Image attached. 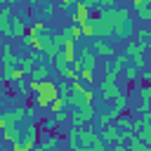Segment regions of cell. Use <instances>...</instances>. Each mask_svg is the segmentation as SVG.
<instances>
[{"label":"cell","instance_id":"obj_1","mask_svg":"<svg viewBox=\"0 0 151 151\" xmlns=\"http://www.w3.org/2000/svg\"><path fill=\"white\" fill-rule=\"evenodd\" d=\"M97 14L101 19H106L113 28V35L118 38H125L127 31H130V9L127 7H104V9H97Z\"/></svg>","mask_w":151,"mask_h":151},{"label":"cell","instance_id":"obj_2","mask_svg":"<svg viewBox=\"0 0 151 151\" xmlns=\"http://www.w3.org/2000/svg\"><path fill=\"white\" fill-rule=\"evenodd\" d=\"M99 94H101V99H113L116 94H120L123 90H120V85H118V78L116 76H109V73H104V78L99 80Z\"/></svg>","mask_w":151,"mask_h":151},{"label":"cell","instance_id":"obj_3","mask_svg":"<svg viewBox=\"0 0 151 151\" xmlns=\"http://www.w3.org/2000/svg\"><path fill=\"white\" fill-rule=\"evenodd\" d=\"M92 101H94V92L90 87H85L83 92H71L66 97V106H73V109H87L92 106Z\"/></svg>","mask_w":151,"mask_h":151},{"label":"cell","instance_id":"obj_4","mask_svg":"<svg viewBox=\"0 0 151 151\" xmlns=\"http://www.w3.org/2000/svg\"><path fill=\"white\" fill-rule=\"evenodd\" d=\"M94 118V109L92 106H87V109H73V111H68V123L78 130V127H85L90 120Z\"/></svg>","mask_w":151,"mask_h":151},{"label":"cell","instance_id":"obj_5","mask_svg":"<svg viewBox=\"0 0 151 151\" xmlns=\"http://www.w3.org/2000/svg\"><path fill=\"white\" fill-rule=\"evenodd\" d=\"M90 26H92V33H94V38H109V35H113V28H111V24L106 21V19H101L99 14H94V17H90Z\"/></svg>","mask_w":151,"mask_h":151},{"label":"cell","instance_id":"obj_6","mask_svg":"<svg viewBox=\"0 0 151 151\" xmlns=\"http://www.w3.org/2000/svg\"><path fill=\"white\" fill-rule=\"evenodd\" d=\"M90 17H92V9L85 5V0H78L73 7H71V19H73V24H87L90 21Z\"/></svg>","mask_w":151,"mask_h":151},{"label":"cell","instance_id":"obj_7","mask_svg":"<svg viewBox=\"0 0 151 151\" xmlns=\"http://www.w3.org/2000/svg\"><path fill=\"white\" fill-rule=\"evenodd\" d=\"M99 139L106 144V146H116V144H123V139H120V130L111 123V125H106V127H101L99 132Z\"/></svg>","mask_w":151,"mask_h":151},{"label":"cell","instance_id":"obj_8","mask_svg":"<svg viewBox=\"0 0 151 151\" xmlns=\"http://www.w3.org/2000/svg\"><path fill=\"white\" fill-rule=\"evenodd\" d=\"M111 101H113V109H111V111H106V113H109V118H111V123H113L120 113H125V111H127L130 99H127V94H125V92H120V94H116Z\"/></svg>","mask_w":151,"mask_h":151},{"label":"cell","instance_id":"obj_9","mask_svg":"<svg viewBox=\"0 0 151 151\" xmlns=\"http://www.w3.org/2000/svg\"><path fill=\"white\" fill-rule=\"evenodd\" d=\"M0 52H2V71H9V68H14L17 66V52H14V45L12 42H2V47H0Z\"/></svg>","mask_w":151,"mask_h":151},{"label":"cell","instance_id":"obj_10","mask_svg":"<svg viewBox=\"0 0 151 151\" xmlns=\"http://www.w3.org/2000/svg\"><path fill=\"white\" fill-rule=\"evenodd\" d=\"M33 94H42V97H47V99H57L59 94H57V83H52V80H40V83H35V87L31 90Z\"/></svg>","mask_w":151,"mask_h":151},{"label":"cell","instance_id":"obj_11","mask_svg":"<svg viewBox=\"0 0 151 151\" xmlns=\"http://www.w3.org/2000/svg\"><path fill=\"white\" fill-rule=\"evenodd\" d=\"M78 61H80V66L83 68H92L94 71V66H97V57H94V52L90 50V45H80V50H78V57H76Z\"/></svg>","mask_w":151,"mask_h":151},{"label":"cell","instance_id":"obj_12","mask_svg":"<svg viewBox=\"0 0 151 151\" xmlns=\"http://www.w3.org/2000/svg\"><path fill=\"white\" fill-rule=\"evenodd\" d=\"M127 64H130V57H127V54H118L113 61L109 59L104 68H106V73H109V76H116V78H118V76H120V71H123Z\"/></svg>","mask_w":151,"mask_h":151},{"label":"cell","instance_id":"obj_13","mask_svg":"<svg viewBox=\"0 0 151 151\" xmlns=\"http://www.w3.org/2000/svg\"><path fill=\"white\" fill-rule=\"evenodd\" d=\"M24 35H26V21L17 12H12V19H9V38H24Z\"/></svg>","mask_w":151,"mask_h":151},{"label":"cell","instance_id":"obj_14","mask_svg":"<svg viewBox=\"0 0 151 151\" xmlns=\"http://www.w3.org/2000/svg\"><path fill=\"white\" fill-rule=\"evenodd\" d=\"M90 50H94V57H111L113 54V47L101 38H92V47Z\"/></svg>","mask_w":151,"mask_h":151},{"label":"cell","instance_id":"obj_15","mask_svg":"<svg viewBox=\"0 0 151 151\" xmlns=\"http://www.w3.org/2000/svg\"><path fill=\"white\" fill-rule=\"evenodd\" d=\"M149 47H151V45H142V42H137V40H127L123 54H127V57H144V54L149 52Z\"/></svg>","mask_w":151,"mask_h":151},{"label":"cell","instance_id":"obj_16","mask_svg":"<svg viewBox=\"0 0 151 151\" xmlns=\"http://www.w3.org/2000/svg\"><path fill=\"white\" fill-rule=\"evenodd\" d=\"M99 134L92 127H78V146H92Z\"/></svg>","mask_w":151,"mask_h":151},{"label":"cell","instance_id":"obj_17","mask_svg":"<svg viewBox=\"0 0 151 151\" xmlns=\"http://www.w3.org/2000/svg\"><path fill=\"white\" fill-rule=\"evenodd\" d=\"M2 116L9 120V125H19V123H24V118H26V111H24V106H14V109L5 111Z\"/></svg>","mask_w":151,"mask_h":151},{"label":"cell","instance_id":"obj_18","mask_svg":"<svg viewBox=\"0 0 151 151\" xmlns=\"http://www.w3.org/2000/svg\"><path fill=\"white\" fill-rule=\"evenodd\" d=\"M50 73H52V68H50L47 61H45V64H35V68L31 71V76H33L31 80H38V83H40V80H50Z\"/></svg>","mask_w":151,"mask_h":151},{"label":"cell","instance_id":"obj_19","mask_svg":"<svg viewBox=\"0 0 151 151\" xmlns=\"http://www.w3.org/2000/svg\"><path fill=\"white\" fill-rule=\"evenodd\" d=\"M9 19H12V9L0 7V35L5 38H9Z\"/></svg>","mask_w":151,"mask_h":151},{"label":"cell","instance_id":"obj_20","mask_svg":"<svg viewBox=\"0 0 151 151\" xmlns=\"http://www.w3.org/2000/svg\"><path fill=\"white\" fill-rule=\"evenodd\" d=\"M61 57H64V61H66L68 66L76 61V42H73V40H68V38L64 40V47H61Z\"/></svg>","mask_w":151,"mask_h":151},{"label":"cell","instance_id":"obj_21","mask_svg":"<svg viewBox=\"0 0 151 151\" xmlns=\"http://www.w3.org/2000/svg\"><path fill=\"white\" fill-rule=\"evenodd\" d=\"M21 137H24V134H21L19 125H9V127H5V130H2V139H5V142H9V144L19 142Z\"/></svg>","mask_w":151,"mask_h":151},{"label":"cell","instance_id":"obj_22","mask_svg":"<svg viewBox=\"0 0 151 151\" xmlns=\"http://www.w3.org/2000/svg\"><path fill=\"white\" fill-rule=\"evenodd\" d=\"M120 76H123V80H125L127 85H134V83L139 80V71H137L134 66H130V64H127V66L120 71ZM120 76H118V78H120Z\"/></svg>","mask_w":151,"mask_h":151},{"label":"cell","instance_id":"obj_23","mask_svg":"<svg viewBox=\"0 0 151 151\" xmlns=\"http://www.w3.org/2000/svg\"><path fill=\"white\" fill-rule=\"evenodd\" d=\"M78 80H80L85 87L94 90V71H92V68H80V71H78Z\"/></svg>","mask_w":151,"mask_h":151},{"label":"cell","instance_id":"obj_24","mask_svg":"<svg viewBox=\"0 0 151 151\" xmlns=\"http://www.w3.org/2000/svg\"><path fill=\"white\" fill-rule=\"evenodd\" d=\"M61 33H64L68 40H73V42H80V40H83V35H80V26H78V24H71V26H66Z\"/></svg>","mask_w":151,"mask_h":151},{"label":"cell","instance_id":"obj_25","mask_svg":"<svg viewBox=\"0 0 151 151\" xmlns=\"http://www.w3.org/2000/svg\"><path fill=\"white\" fill-rule=\"evenodd\" d=\"M17 68H21L26 76H31V71L35 68V61L31 57H17Z\"/></svg>","mask_w":151,"mask_h":151},{"label":"cell","instance_id":"obj_26","mask_svg":"<svg viewBox=\"0 0 151 151\" xmlns=\"http://www.w3.org/2000/svg\"><path fill=\"white\" fill-rule=\"evenodd\" d=\"M132 123H134V118H132V116H125V113H120V116L113 120V125H116L118 130H132Z\"/></svg>","mask_w":151,"mask_h":151},{"label":"cell","instance_id":"obj_27","mask_svg":"<svg viewBox=\"0 0 151 151\" xmlns=\"http://www.w3.org/2000/svg\"><path fill=\"white\" fill-rule=\"evenodd\" d=\"M38 146H40V151H52V149H57V146H59V134H50V137L42 139Z\"/></svg>","mask_w":151,"mask_h":151},{"label":"cell","instance_id":"obj_28","mask_svg":"<svg viewBox=\"0 0 151 151\" xmlns=\"http://www.w3.org/2000/svg\"><path fill=\"white\" fill-rule=\"evenodd\" d=\"M125 144H127V146H125L127 151H151V146H149V144H144V142H139L137 137H132V139H127Z\"/></svg>","mask_w":151,"mask_h":151},{"label":"cell","instance_id":"obj_29","mask_svg":"<svg viewBox=\"0 0 151 151\" xmlns=\"http://www.w3.org/2000/svg\"><path fill=\"white\" fill-rule=\"evenodd\" d=\"M12 87H14V94H31L28 80H17V83H12Z\"/></svg>","mask_w":151,"mask_h":151},{"label":"cell","instance_id":"obj_30","mask_svg":"<svg viewBox=\"0 0 151 151\" xmlns=\"http://www.w3.org/2000/svg\"><path fill=\"white\" fill-rule=\"evenodd\" d=\"M45 31H47V24H45V21H40V19H38L31 28H26V33H28V35H38V33H45Z\"/></svg>","mask_w":151,"mask_h":151},{"label":"cell","instance_id":"obj_31","mask_svg":"<svg viewBox=\"0 0 151 151\" xmlns=\"http://www.w3.org/2000/svg\"><path fill=\"white\" fill-rule=\"evenodd\" d=\"M134 35H137V42H142V45H151V31H149V28H139Z\"/></svg>","mask_w":151,"mask_h":151},{"label":"cell","instance_id":"obj_32","mask_svg":"<svg viewBox=\"0 0 151 151\" xmlns=\"http://www.w3.org/2000/svg\"><path fill=\"white\" fill-rule=\"evenodd\" d=\"M57 94L66 99V97L71 94V80H59V85H57Z\"/></svg>","mask_w":151,"mask_h":151},{"label":"cell","instance_id":"obj_33","mask_svg":"<svg viewBox=\"0 0 151 151\" xmlns=\"http://www.w3.org/2000/svg\"><path fill=\"white\" fill-rule=\"evenodd\" d=\"M134 137H137L139 142H144V144H149V146H151V125L142 127V130H139V132H137Z\"/></svg>","mask_w":151,"mask_h":151},{"label":"cell","instance_id":"obj_34","mask_svg":"<svg viewBox=\"0 0 151 151\" xmlns=\"http://www.w3.org/2000/svg\"><path fill=\"white\" fill-rule=\"evenodd\" d=\"M66 120H68V111H66V109H64V111H57V113H52V123H54L57 127H59V125H64Z\"/></svg>","mask_w":151,"mask_h":151},{"label":"cell","instance_id":"obj_35","mask_svg":"<svg viewBox=\"0 0 151 151\" xmlns=\"http://www.w3.org/2000/svg\"><path fill=\"white\" fill-rule=\"evenodd\" d=\"M66 109V99L64 97H57L52 104H50V113H57V111H64Z\"/></svg>","mask_w":151,"mask_h":151},{"label":"cell","instance_id":"obj_36","mask_svg":"<svg viewBox=\"0 0 151 151\" xmlns=\"http://www.w3.org/2000/svg\"><path fill=\"white\" fill-rule=\"evenodd\" d=\"M64 40H66V35H64V33H57V35H52V47H54V52H61V47H64Z\"/></svg>","mask_w":151,"mask_h":151},{"label":"cell","instance_id":"obj_37","mask_svg":"<svg viewBox=\"0 0 151 151\" xmlns=\"http://www.w3.org/2000/svg\"><path fill=\"white\" fill-rule=\"evenodd\" d=\"M66 142H68V149H76V146H78V130H76V127H71V130H68Z\"/></svg>","mask_w":151,"mask_h":151},{"label":"cell","instance_id":"obj_38","mask_svg":"<svg viewBox=\"0 0 151 151\" xmlns=\"http://www.w3.org/2000/svg\"><path fill=\"white\" fill-rule=\"evenodd\" d=\"M137 14H139L142 21H149V19H151V5H142V7L137 9Z\"/></svg>","mask_w":151,"mask_h":151},{"label":"cell","instance_id":"obj_39","mask_svg":"<svg viewBox=\"0 0 151 151\" xmlns=\"http://www.w3.org/2000/svg\"><path fill=\"white\" fill-rule=\"evenodd\" d=\"M130 66H134L137 71H144V68H146V57H132Z\"/></svg>","mask_w":151,"mask_h":151},{"label":"cell","instance_id":"obj_40","mask_svg":"<svg viewBox=\"0 0 151 151\" xmlns=\"http://www.w3.org/2000/svg\"><path fill=\"white\" fill-rule=\"evenodd\" d=\"M80 35H83V38H94V33H92V26H90V21H87V24H80Z\"/></svg>","mask_w":151,"mask_h":151},{"label":"cell","instance_id":"obj_41","mask_svg":"<svg viewBox=\"0 0 151 151\" xmlns=\"http://www.w3.org/2000/svg\"><path fill=\"white\" fill-rule=\"evenodd\" d=\"M40 127H42V130H45V132H54V130H57V125H54V123H52V118H45V120H42V125H40Z\"/></svg>","mask_w":151,"mask_h":151},{"label":"cell","instance_id":"obj_42","mask_svg":"<svg viewBox=\"0 0 151 151\" xmlns=\"http://www.w3.org/2000/svg\"><path fill=\"white\" fill-rule=\"evenodd\" d=\"M97 120H99V130H101V127H106V125H111V118H109V113H101Z\"/></svg>","mask_w":151,"mask_h":151},{"label":"cell","instance_id":"obj_43","mask_svg":"<svg viewBox=\"0 0 151 151\" xmlns=\"http://www.w3.org/2000/svg\"><path fill=\"white\" fill-rule=\"evenodd\" d=\"M42 14H45V17H52V14H54V5H52V2H45V5H42Z\"/></svg>","mask_w":151,"mask_h":151},{"label":"cell","instance_id":"obj_44","mask_svg":"<svg viewBox=\"0 0 151 151\" xmlns=\"http://www.w3.org/2000/svg\"><path fill=\"white\" fill-rule=\"evenodd\" d=\"M24 111H26V118H31V120H33V118H35V116H38V113H35V111H38V109H35V106H26V109H24Z\"/></svg>","mask_w":151,"mask_h":151},{"label":"cell","instance_id":"obj_45","mask_svg":"<svg viewBox=\"0 0 151 151\" xmlns=\"http://www.w3.org/2000/svg\"><path fill=\"white\" fill-rule=\"evenodd\" d=\"M142 5H151V0H132V7L134 9H139Z\"/></svg>","mask_w":151,"mask_h":151},{"label":"cell","instance_id":"obj_46","mask_svg":"<svg viewBox=\"0 0 151 151\" xmlns=\"http://www.w3.org/2000/svg\"><path fill=\"white\" fill-rule=\"evenodd\" d=\"M5 127H9V120H7V118L0 113V130H5Z\"/></svg>","mask_w":151,"mask_h":151},{"label":"cell","instance_id":"obj_47","mask_svg":"<svg viewBox=\"0 0 151 151\" xmlns=\"http://www.w3.org/2000/svg\"><path fill=\"white\" fill-rule=\"evenodd\" d=\"M76 2H78V0H61V5H64V7H66V9H71V7H73V5H76Z\"/></svg>","mask_w":151,"mask_h":151},{"label":"cell","instance_id":"obj_48","mask_svg":"<svg viewBox=\"0 0 151 151\" xmlns=\"http://www.w3.org/2000/svg\"><path fill=\"white\" fill-rule=\"evenodd\" d=\"M71 151H92V146H76V149H71Z\"/></svg>","mask_w":151,"mask_h":151},{"label":"cell","instance_id":"obj_49","mask_svg":"<svg viewBox=\"0 0 151 151\" xmlns=\"http://www.w3.org/2000/svg\"><path fill=\"white\" fill-rule=\"evenodd\" d=\"M26 2H28V5H38V0H26Z\"/></svg>","mask_w":151,"mask_h":151},{"label":"cell","instance_id":"obj_50","mask_svg":"<svg viewBox=\"0 0 151 151\" xmlns=\"http://www.w3.org/2000/svg\"><path fill=\"white\" fill-rule=\"evenodd\" d=\"M5 2H7V5H14V2H17V0H5Z\"/></svg>","mask_w":151,"mask_h":151},{"label":"cell","instance_id":"obj_51","mask_svg":"<svg viewBox=\"0 0 151 151\" xmlns=\"http://www.w3.org/2000/svg\"><path fill=\"white\" fill-rule=\"evenodd\" d=\"M2 83H5V80H2V76H0V90H2Z\"/></svg>","mask_w":151,"mask_h":151},{"label":"cell","instance_id":"obj_52","mask_svg":"<svg viewBox=\"0 0 151 151\" xmlns=\"http://www.w3.org/2000/svg\"><path fill=\"white\" fill-rule=\"evenodd\" d=\"M0 101H2V90H0Z\"/></svg>","mask_w":151,"mask_h":151},{"label":"cell","instance_id":"obj_53","mask_svg":"<svg viewBox=\"0 0 151 151\" xmlns=\"http://www.w3.org/2000/svg\"><path fill=\"white\" fill-rule=\"evenodd\" d=\"M45 2H52V0H45Z\"/></svg>","mask_w":151,"mask_h":151},{"label":"cell","instance_id":"obj_54","mask_svg":"<svg viewBox=\"0 0 151 151\" xmlns=\"http://www.w3.org/2000/svg\"><path fill=\"white\" fill-rule=\"evenodd\" d=\"M2 2H5V0H2Z\"/></svg>","mask_w":151,"mask_h":151}]
</instances>
